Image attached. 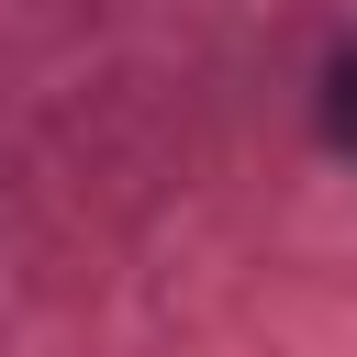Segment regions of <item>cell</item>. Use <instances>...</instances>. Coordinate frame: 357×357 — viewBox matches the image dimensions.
<instances>
[{
	"instance_id": "6da1fadb",
	"label": "cell",
	"mask_w": 357,
	"mask_h": 357,
	"mask_svg": "<svg viewBox=\"0 0 357 357\" xmlns=\"http://www.w3.org/2000/svg\"><path fill=\"white\" fill-rule=\"evenodd\" d=\"M324 145H335V156H357V45H335V56H324Z\"/></svg>"
}]
</instances>
